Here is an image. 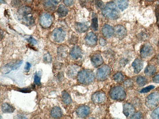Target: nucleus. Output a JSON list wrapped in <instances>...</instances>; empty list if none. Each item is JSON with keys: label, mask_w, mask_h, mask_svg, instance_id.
Segmentation results:
<instances>
[{"label": "nucleus", "mask_w": 159, "mask_h": 119, "mask_svg": "<svg viewBox=\"0 0 159 119\" xmlns=\"http://www.w3.org/2000/svg\"><path fill=\"white\" fill-rule=\"evenodd\" d=\"M54 1H55L56 3H59L61 1V0H53Z\"/></svg>", "instance_id": "obj_47"}, {"label": "nucleus", "mask_w": 159, "mask_h": 119, "mask_svg": "<svg viewBox=\"0 0 159 119\" xmlns=\"http://www.w3.org/2000/svg\"><path fill=\"white\" fill-rule=\"evenodd\" d=\"M22 17V22L25 25H33L34 23V20L33 16L31 14V13Z\"/></svg>", "instance_id": "obj_20"}, {"label": "nucleus", "mask_w": 159, "mask_h": 119, "mask_svg": "<svg viewBox=\"0 0 159 119\" xmlns=\"http://www.w3.org/2000/svg\"><path fill=\"white\" fill-rule=\"evenodd\" d=\"M102 14L106 18L111 20L116 19L119 15L115 4L112 2L108 3L103 8Z\"/></svg>", "instance_id": "obj_1"}, {"label": "nucleus", "mask_w": 159, "mask_h": 119, "mask_svg": "<svg viewBox=\"0 0 159 119\" xmlns=\"http://www.w3.org/2000/svg\"><path fill=\"white\" fill-rule=\"evenodd\" d=\"M44 60L48 63H51L52 61L51 56L49 54H47L44 55Z\"/></svg>", "instance_id": "obj_37"}, {"label": "nucleus", "mask_w": 159, "mask_h": 119, "mask_svg": "<svg viewBox=\"0 0 159 119\" xmlns=\"http://www.w3.org/2000/svg\"><path fill=\"white\" fill-rule=\"evenodd\" d=\"M110 67L107 65H104L98 70L97 78L100 80H105L110 76Z\"/></svg>", "instance_id": "obj_7"}, {"label": "nucleus", "mask_w": 159, "mask_h": 119, "mask_svg": "<svg viewBox=\"0 0 159 119\" xmlns=\"http://www.w3.org/2000/svg\"><path fill=\"white\" fill-rule=\"evenodd\" d=\"M154 50L153 47L150 44H145L140 51V55L142 58H145L151 56L153 53Z\"/></svg>", "instance_id": "obj_9"}, {"label": "nucleus", "mask_w": 159, "mask_h": 119, "mask_svg": "<svg viewBox=\"0 0 159 119\" xmlns=\"http://www.w3.org/2000/svg\"><path fill=\"white\" fill-rule=\"evenodd\" d=\"M153 81L156 83H159V74L154 76L153 78Z\"/></svg>", "instance_id": "obj_44"}, {"label": "nucleus", "mask_w": 159, "mask_h": 119, "mask_svg": "<svg viewBox=\"0 0 159 119\" xmlns=\"http://www.w3.org/2000/svg\"><path fill=\"white\" fill-rule=\"evenodd\" d=\"M62 96L63 102L65 104L69 105L71 103L72 100L71 96L65 91H62Z\"/></svg>", "instance_id": "obj_27"}, {"label": "nucleus", "mask_w": 159, "mask_h": 119, "mask_svg": "<svg viewBox=\"0 0 159 119\" xmlns=\"http://www.w3.org/2000/svg\"></svg>", "instance_id": "obj_49"}, {"label": "nucleus", "mask_w": 159, "mask_h": 119, "mask_svg": "<svg viewBox=\"0 0 159 119\" xmlns=\"http://www.w3.org/2000/svg\"><path fill=\"white\" fill-rule=\"evenodd\" d=\"M81 54V51L80 48L78 46H76L72 48L70 55L72 59H77L80 57Z\"/></svg>", "instance_id": "obj_19"}, {"label": "nucleus", "mask_w": 159, "mask_h": 119, "mask_svg": "<svg viewBox=\"0 0 159 119\" xmlns=\"http://www.w3.org/2000/svg\"><path fill=\"white\" fill-rule=\"evenodd\" d=\"M57 12L59 16L61 17H64L67 14L69 10L66 6L61 4L58 6Z\"/></svg>", "instance_id": "obj_23"}, {"label": "nucleus", "mask_w": 159, "mask_h": 119, "mask_svg": "<svg viewBox=\"0 0 159 119\" xmlns=\"http://www.w3.org/2000/svg\"><path fill=\"white\" fill-rule=\"evenodd\" d=\"M66 35L65 31L61 28L54 30L51 34L53 41L57 43H61L64 41Z\"/></svg>", "instance_id": "obj_5"}, {"label": "nucleus", "mask_w": 159, "mask_h": 119, "mask_svg": "<svg viewBox=\"0 0 159 119\" xmlns=\"http://www.w3.org/2000/svg\"><path fill=\"white\" fill-rule=\"evenodd\" d=\"M159 104V94L153 92L148 96L145 100V105L149 109H153Z\"/></svg>", "instance_id": "obj_4"}, {"label": "nucleus", "mask_w": 159, "mask_h": 119, "mask_svg": "<svg viewBox=\"0 0 159 119\" xmlns=\"http://www.w3.org/2000/svg\"><path fill=\"white\" fill-rule=\"evenodd\" d=\"M74 0H63V2L67 6H72L74 3Z\"/></svg>", "instance_id": "obj_41"}, {"label": "nucleus", "mask_w": 159, "mask_h": 119, "mask_svg": "<svg viewBox=\"0 0 159 119\" xmlns=\"http://www.w3.org/2000/svg\"><path fill=\"white\" fill-rule=\"evenodd\" d=\"M145 1H153V0H145Z\"/></svg>", "instance_id": "obj_48"}, {"label": "nucleus", "mask_w": 159, "mask_h": 119, "mask_svg": "<svg viewBox=\"0 0 159 119\" xmlns=\"http://www.w3.org/2000/svg\"><path fill=\"white\" fill-rule=\"evenodd\" d=\"M156 72V68L154 66L149 65L145 68L144 73L145 75L148 76H151L155 74Z\"/></svg>", "instance_id": "obj_26"}, {"label": "nucleus", "mask_w": 159, "mask_h": 119, "mask_svg": "<svg viewBox=\"0 0 159 119\" xmlns=\"http://www.w3.org/2000/svg\"><path fill=\"white\" fill-rule=\"evenodd\" d=\"M52 23V16L48 13H44L40 16V23L43 28H47L50 27Z\"/></svg>", "instance_id": "obj_8"}, {"label": "nucleus", "mask_w": 159, "mask_h": 119, "mask_svg": "<svg viewBox=\"0 0 159 119\" xmlns=\"http://www.w3.org/2000/svg\"><path fill=\"white\" fill-rule=\"evenodd\" d=\"M91 60L93 65L96 67H99L103 63L102 56L98 54H95L93 55Z\"/></svg>", "instance_id": "obj_16"}, {"label": "nucleus", "mask_w": 159, "mask_h": 119, "mask_svg": "<svg viewBox=\"0 0 159 119\" xmlns=\"http://www.w3.org/2000/svg\"><path fill=\"white\" fill-rule=\"evenodd\" d=\"M99 42L101 45L103 46H104L106 45V41L103 38L100 39Z\"/></svg>", "instance_id": "obj_45"}, {"label": "nucleus", "mask_w": 159, "mask_h": 119, "mask_svg": "<svg viewBox=\"0 0 159 119\" xmlns=\"http://www.w3.org/2000/svg\"><path fill=\"white\" fill-rule=\"evenodd\" d=\"M98 21L97 18H94L92 20V29L96 31L98 29Z\"/></svg>", "instance_id": "obj_32"}, {"label": "nucleus", "mask_w": 159, "mask_h": 119, "mask_svg": "<svg viewBox=\"0 0 159 119\" xmlns=\"http://www.w3.org/2000/svg\"><path fill=\"white\" fill-rule=\"evenodd\" d=\"M78 69L77 67H71L68 71L69 74L70 76H74L76 74L77 72H78Z\"/></svg>", "instance_id": "obj_33"}, {"label": "nucleus", "mask_w": 159, "mask_h": 119, "mask_svg": "<svg viewBox=\"0 0 159 119\" xmlns=\"http://www.w3.org/2000/svg\"><path fill=\"white\" fill-rule=\"evenodd\" d=\"M105 94L101 92H97L93 94L92 99L93 102L96 103H101L105 100Z\"/></svg>", "instance_id": "obj_13"}, {"label": "nucleus", "mask_w": 159, "mask_h": 119, "mask_svg": "<svg viewBox=\"0 0 159 119\" xmlns=\"http://www.w3.org/2000/svg\"><path fill=\"white\" fill-rule=\"evenodd\" d=\"M95 4L98 8L100 9H103L104 8V4L101 0H96L95 1Z\"/></svg>", "instance_id": "obj_39"}, {"label": "nucleus", "mask_w": 159, "mask_h": 119, "mask_svg": "<svg viewBox=\"0 0 159 119\" xmlns=\"http://www.w3.org/2000/svg\"><path fill=\"white\" fill-rule=\"evenodd\" d=\"M110 95L111 98L114 100H124L126 98V93L123 87L116 86L111 90Z\"/></svg>", "instance_id": "obj_3"}, {"label": "nucleus", "mask_w": 159, "mask_h": 119, "mask_svg": "<svg viewBox=\"0 0 159 119\" xmlns=\"http://www.w3.org/2000/svg\"><path fill=\"white\" fill-rule=\"evenodd\" d=\"M155 87L153 85H150L147 87L143 88L141 91L140 92L142 93H146L154 89Z\"/></svg>", "instance_id": "obj_34"}, {"label": "nucleus", "mask_w": 159, "mask_h": 119, "mask_svg": "<svg viewBox=\"0 0 159 119\" xmlns=\"http://www.w3.org/2000/svg\"><path fill=\"white\" fill-rule=\"evenodd\" d=\"M2 112L4 113H12L14 112L15 109L12 105L7 103H4L1 106Z\"/></svg>", "instance_id": "obj_22"}, {"label": "nucleus", "mask_w": 159, "mask_h": 119, "mask_svg": "<svg viewBox=\"0 0 159 119\" xmlns=\"http://www.w3.org/2000/svg\"><path fill=\"white\" fill-rule=\"evenodd\" d=\"M28 41L29 43L33 45H35L37 43L36 40L33 37H30L28 39Z\"/></svg>", "instance_id": "obj_43"}, {"label": "nucleus", "mask_w": 159, "mask_h": 119, "mask_svg": "<svg viewBox=\"0 0 159 119\" xmlns=\"http://www.w3.org/2000/svg\"><path fill=\"white\" fill-rule=\"evenodd\" d=\"M17 91L24 93H30L31 91V89L30 88H23V89H18Z\"/></svg>", "instance_id": "obj_38"}, {"label": "nucleus", "mask_w": 159, "mask_h": 119, "mask_svg": "<svg viewBox=\"0 0 159 119\" xmlns=\"http://www.w3.org/2000/svg\"><path fill=\"white\" fill-rule=\"evenodd\" d=\"M113 30L116 36L119 39H124L126 36L127 31L123 26L117 25L115 26Z\"/></svg>", "instance_id": "obj_10"}, {"label": "nucleus", "mask_w": 159, "mask_h": 119, "mask_svg": "<svg viewBox=\"0 0 159 119\" xmlns=\"http://www.w3.org/2000/svg\"><path fill=\"white\" fill-rule=\"evenodd\" d=\"M75 29L76 31L79 33H84L88 30V28L87 25L85 23H77L75 25Z\"/></svg>", "instance_id": "obj_25"}, {"label": "nucleus", "mask_w": 159, "mask_h": 119, "mask_svg": "<svg viewBox=\"0 0 159 119\" xmlns=\"http://www.w3.org/2000/svg\"><path fill=\"white\" fill-rule=\"evenodd\" d=\"M41 76L39 74V73H37L36 72L34 77V82L35 85L38 86L41 85Z\"/></svg>", "instance_id": "obj_31"}, {"label": "nucleus", "mask_w": 159, "mask_h": 119, "mask_svg": "<svg viewBox=\"0 0 159 119\" xmlns=\"http://www.w3.org/2000/svg\"><path fill=\"white\" fill-rule=\"evenodd\" d=\"M133 85V81L131 79H128L125 81L124 83V86L127 88H128L132 86Z\"/></svg>", "instance_id": "obj_36"}, {"label": "nucleus", "mask_w": 159, "mask_h": 119, "mask_svg": "<svg viewBox=\"0 0 159 119\" xmlns=\"http://www.w3.org/2000/svg\"><path fill=\"white\" fill-rule=\"evenodd\" d=\"M15 118L16 119H26L27 118L24 115H21V114H18L15 117Z\"/></svg>", "instance_id": "obj_46"}, {"label": "nucleus", "mask_w": 159, "mask_h": 119, "mask_svg": "<svg viewBox=\"0 0 159 119\" xmlns=\"http://www.w3.org/2000/svg\"><path fill=\"white\" fill-rule=\"evenodd\" d=\"M114 80L117 83H120L123 81L124 79V77L120 73H117L113 76Z\"/></svg>", "instance_id": "obj_30"}, {"label": "nucleus", "mask_w": 159, "mask_h": 119, "mask_svg": "<svg viewBox=\"0 0 159 119\" xmlns=\"http://www.w3.org/2000/svg\"><path fill=\"white\" fill-rule=\"evenodd\" d=\"M94 74L91 70L84 69L79 72L78 76L79 82L83 84H88L93 81Z\"/></svg>", "instance_id": "obj_2"}, {"label": "nucleus", "mask_w": 159, "mask_h": 119, "mask_svg": "<svg viewBox=\"0 0 159 119\" xmlns=\"http://www.w3.org/2000/svg\"><path fill=\"white\" fill-rule=\"evenodd\" d=\"M102 30L103 36L107 38L111 37L114 33V30L111 26L107 24L103 26Z\"/></svg>", "instance_id": "obj_18"}, {"label": "nucleus", "mask_w": 159, "mask_h": 119, "mask_svg": "<svg viewBox=\"0 0 159 119\" xmlns=\"http://www.w3.org/2000/svg\"><path fill=\"white\" fill-rule=\"evenodd\" d=\"M137 82L139 85L140 86H144L146 85L147 80L146 78L140 76L137 78Z\"/></svg>", "instance_id": "obj_29"}, {"label": "nucleus", "mask_w": 159, "mask_h": 119, "mask_svg": "<svg viewBox=\"0 0 159 119\" xmlns=\"http://www.w3.org/2000/svg\"><path fill=\"white\" fill-rule=\"evenodd\" d=\"M58 3L53 0H44L43 5L45 10L49 12L55 11Z\"/></svg>", "instance_id": "obj_12"}, {"label": "nucleus", "mask_w": 159, "mask_h": 119, "mask_svg": "<svg viewBox=\"0 0 159 119\" xmlns=\"http://www.w3.org/2000/svg\"><path fill=\"white\" fill-rule=\"evenodd\" d=\"M135 110L133 106L130 104H125L123 106V112L127 117L130 116L134 113Z\"/></svg>", "instance_id": "obj_17"}, {"label": "nucleus", "mask_w": 159, "mask_h": 119, "mask_svg": "<svg viewBox=\"0 0 159 119\" xmlns=\"http://www.w3.org/2000/svg\"><path fill=\"white\" fill-rule=\"evenodd\" d=\"M90 111V108L86 106L79 107L76 111L77 115L80 117L84 118L87 117Z\"/></svg>", "instance_id": "obj_14"}, {"label": "nucleus", "mask_w": 159, "mask_h": 119, "mask_svg": "<svg viewBox=\"0 0 159 119\" xmlns=\"http://www.w3.org/2000/svg\"><path fill=\"white\" fill-rule=\"evenodd\" d=\"M51 116L54 118H60L62 115V109L58 107H54L51 110Z\"/></svg>", "instance_id": "obj_21"}, {"label": "nucleus", "mask_w": 159, "mask_h": 119, "mask_svg": "<svg viewBox=\"0 0 159 119\" xmlns=\"http://www.w3.org/2000/svg\"><path fill=\"white\" fill-rule=\"evenodd\" d=\"M142 117V113L138 112L134 114L131 118L132 119H140Z\"/></svg>", "instance_id": "obj_40"}, {"label": "nucleus", "mask_w": 159, "mask_h": 119, "mask_svg": "<svg viewBox=\"0 0 159 119\" xmlns=\"http://www.w3.org/2000/svg\"><path fill=\"white\" fill-rule=\"evenodd\" d=\"M85 41L87 45L93 46L97 44V38L95 34L92 32H90L86 36Z\"/></svg>", "instance_id": "obj_11"}, {"label": "nucleus", "mask_w": 159, "mask_h": 119, "mask_svg": "<svg viewBox=\"0 0 159 119\" xmlns=\"http://www.w3.org/2000/svg\"><path fill=\"white\" fill-rule=\"evenodd\" d=\"M132 67L135 74L139 73L143 67V61L140 58L135 59L132 64Z\"/></svg>", "instance_id": "obj_15"}, {"label": "nucleus", "mask_w": 159, "mask_h": 119, "mask_svg": "<svg viewBox=\"0 0 159 119\" xmlns=\"http://www.w3.org/2000/svg\"><path fill=\"white\" fill-rule=\"evenodd\" d=\"M31 67V65L30 63L29 62H26L24 68L25 71L26 72H29Z\"/></svg>", "instance_id": "obj_42"}, {"label": "nucleus", "mask_w": 159, "mask_h": 119, "mask_svg": "<svg viewBox=\"0 0 159 119\" xmlns=\"http://www.w3.org/2000/svg\"><path fill=\"white\" fill-rule=\"evenodd\" d=\"M151 116L153 119H159V107L154 110L152 113Z\"/></svg>", "instance_id": "obj_35"}, {"label": "nucleus", "mask_w": 159, "mask_h": 119, "mask_svg": "<svg viewBox=\"0 0 159 119\" xmlns=\"http://www.w3.org/2000/svg\"><path fill=\"white\" fill-rule=\"evenodd\" d=\"M31 12L32 10L30 7L27 6H23L19 8L18 12L20 15L22 16L31 14Z\"/></svg>", "instance_id": "obj_24"}, {"label": "nucleus", "mask_w": 159, "mask_h": 119, "mask_svg": "<svg viewBox=\"0 0 159 119\" xmlns=\"http://www.w3.org/2000/svg\"><path fill=\"white\" fill-rule=\"evenodd\" d=\"M23 63L22 60H18L11 62L3 66L1 69V72L4 74L10 73L12 70L19 68Z\"/></svg>", "instance_id": "obj_6"}, {"label": "nucleus", "mask_w": 159, "mask_h": 119, "mask_svg": "<svg viewBox=\"0 0 159 119\" xmlns=\"http://www.w3.org/2000/svg\"><path fill=\"white\" fill-rule=\"evenodd\" d=\"M117 1L118 6L121 11H123L128 8V0H117Z\"/></svg>", "instance_id": "obj_28"}]
</instances>
